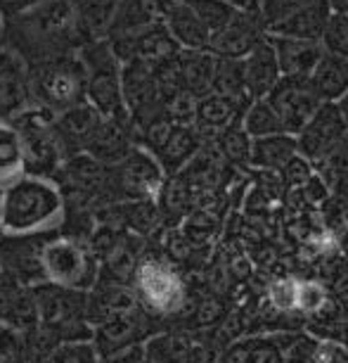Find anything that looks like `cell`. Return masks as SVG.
I'll use <instances>...</instances> for the list:
<instances>
[{"label":"cell","instance_id":"1","mask_svg":"<svg viewBox=\"0 0 348 363\" xmlns=\"http://www.w3.org/2000/svg\"><path fill=\"white\" fill-rule=\"evenodd\" d=\"M66 207L64 195L54 181L40 174L15 178L0 188V233L10 238L43 235L59 228Z\"/></svg>","mask_w":348,"mask_h":363},{"label":"cell","instance_id":"2","mask_svg":"<svg viewBox=\"0 0 348 363\" xmlns=\"http://www.w3.org/2000/svg\"><path fill=\"white\" fill-rule=\"evenodd\" d=\"M12 29L40 60L62 55V45H71L83 36L76 0H33L15 15Z\"/></svg>","mask_w":348,"mask_h":363},{"label":"cell","instance_id":"3","mask_svg":"<svg viewBox=\"0 0 348 363\" xmlns=\"http://www.w3.org/2000/svg\"><path fill=\"white\" fill-rule=\"evenodd\" d=\"M81 62L86 67V100L105 116L128 126L131 114L126 112L121 95V60L116 57L107 38L93 40L83 48Z\"/></svg>","mask_w":348,"mask_h":363},{"label":"cell","instance_id":"4","mask_svg":"<svg viewBox=\"0 0 348 363\" xmlns=\"http://www.w3.org/2000/svg\"><path fill=\"white\" fill-rule=\"evenodd\" d=\"M29 93L47 112H64L86 100V67L66 55L40 60L31 72Z\"/></svg>","mask_w":348,"mask_h":363},{"label":"cell","instance_id":"5","mask_svg":"<svg viewBox=\"0 0 348 363\" xmlns=\"http://www.w3.org/2000/svg\"><path fill=\"white\" fill-rule=\"evenodd\" d=\"M38 264L47 283L64 290L88 292L98 283V259L86 245L71 238L50 240L40 250Z\"/></svg>","mask_w":348,"mask_h":363},{"label":"cell","instance_id":"6","mask_svg":"<svg viewBox=\"0 0 348 363\" xmlns=\"http://www.w3.org/2000/svg\"><path fill=\"white\" fill-rule=\"evenodd\" d=\"M135 299L154 316H170L185 306V283L173 266L161 259H145L133 273Z\"/></svg>","mask_w":348,"mask_h":363},{"label":"cell","instance_id":"7","mask_svg":"<svg viewBox=\"0 0 348 363\" xmlns=\"http://www.w3.org/2000/svg\"><path fill=\"white\" fill-rule=\"evenodd\" d=\"M12 124L17 126L19 135H22L26 171L29 174L45 176V171L57 167L62 143L57 138V128H54V121L50 119L47 109L24 107L22 112L15 114Z\"/></svg>","mask_w":348,"mask_h":363},{"label":"cell","instance_id":"8","mask_svg":"<svg viewBox=\"0 0 348 363\" xmlns=\"http://www.w3.org/2000/svg\"><path fill=\"white\" fill-rule=\"evenodd\" d=\"M116 167L114 188L124 200H156L166 181L161 164L147 147L133 145Z\"/></svg>","mask_w":348,"mask_h":363},{"label":"cell","instance_id":"9","mask_svg":"<svg viewBox=\"0 0 348 363\" xmlns=\"http://www.w3.org/2000/svg\"><path fill=\"white\" fill-rule=\"evenodd\" d=\"M268 105L275 109L284 133L296 135L303 128L306 121L315 114V109L323 105L318 93L313 91L311 81L303 77H279V81L265 95Z\"/></svg>","mask_w":348,"mask_h":363},{"label":"cell","instance_id":"10","mask_svg":"<svg viewBox=\"0 0 348 363\" xmlns=\"http://www.w3.org/2000/svg\"><path fill=\"white\" fill-rule=\"evenodd\" d=\"M346 133L348 126L339 109V102H323L315 109V114L303 124L301 131L296 133L298 155L306 157L313 167H318Z\"/></svg>","mask_w":348,"mask_h":363},{"label":"cell","instance_id":"11","mask_svg":"<svg viewBox=\"0 0 348 363\" xmlns=\"http://www.w3.org/2000/svg\"><path fill=\"white\" fill-rule=\"evenodd\" d=\"M265 24L258 17V10H235L221 29L209 38V52L216 57L242 60L265 38Z\"/></svg>","mask_w":348,"mask_h":363},{"label":"cell","instance_id":"12","mask_svg":"<svg viewBox=\"0 0 348 363\" xmlns=\"http://www.w3.org/2000/svg\"><path fill=\"white\" fill-rule=\"evenodd\" d=\"M247 105H249L247 100L228 98V95L221 93H207L197 100L192 126L202 135L204 143H214L223 128H228L232 121L242 119V112Z\"/></svg>","mask_w":348,"mask_h":363},{"label":"cell","instance_id":"13","mask_svg":"<svg viewBox=\"0 0 348 363\" xmlns=\"http://www.w3.org/2000/svg\"><path fill=\"white\" fill-rule=\"evenodd\" d=\"M268 40L272 45V50H275L279 74H282V77L308 79L311 72L315 69L318 60L323 57V52H325L320 40L286 38V36H272V33H268Z\"/></svg>","mask_w":348,"mask_h":363},{"label":"cell","instance_id":"14","mask_svg":"<svg viewBox=\"0 0 348 363\" xmlns=\"http://www.w3.org/2000/svg\"><path fill=\"white\" fill-rule=\"evenodd\" d=\"M173 5L175 0H119L107 36H121V33H133L152 24H163Z\"/></svg>","mask_w":348,"mask_h":363},{"label":"cell","instance_id":"15","mask_svg":"<svg viewBox=\"0 0 348 363\" xmlns=\"http://www.w3.org/2000/svg\"><path fill=\"white\" fill-rule=\"evenodd\" d=\"M242 67H244L247 95L251 100L265 98V95L270 93V88L282 77V74H279L275 50H272V45L268 40V33H265V38L247 55V57H242Z\"/></svg>","mask_w":348,"mask_h":363},{"label":"cell","instance_id":"16","mask_svg":"<svg viewBox=\"0 0 348 363\" xmlns=\"http://www.w3.org/2000/svg\"><path fill=\"white\" fill-rule=\"evenodd\" d=\"M202 145H204L202 135L197 133V128L192 124H173L168 135L152 155L156 157V162L161 164L163 174L170 176L185 167V164L199 152Z\"/></svg>","mask_w":348,"mask_h":363},{"label":"cell","instance_id":"17","mask_svg":"<svg viewBox=\"0 0 348 363\" xmlns=\"http://www.w3.org/2000/svg\"><path fill=\"white\" fill-rule=\"evenodd\" d=\"M332 10L327 0H311L301 10H296L284 22L275 24L268 33L272 36H286V38H303V40H320L325 31V24L330 19Z\"/></svg>","mask_w":348,"mask_h":363},{"label":"cell","instance_id":"18","mask_svg":"<svg viewBox=\"0 0 348 363\" xmlns=\"http://www.w3.org/2000/svg\"><path fill=\"white\" fill-rule=\"evenodd\" d=\"M163 26H166V31L170 33V38L178 43L180 50H209L211 31L204 26L202 19L197 17L187 5L180 3V0H175L168 17L163 19Z\"/></svg>","mask_w":348,"mask_h":363},{"label":"cell","instance_id":"19","mask_svg":"<svg viewBox=\"0 0 348 363\" xmlns=\"http://www.w3.org/2000/svg\"><path fill=\"white\" fill-rule=\"evenodd\" d=\"M126 128L128 126L119 124V121L102 119L93 135L88 138L83 150L100 164H119L128 155V150L133 147L131 140H128Z\"/></svg>","mask_w":348,"mask_h":363},{"label":"cell","instance_id":"20","mask_svg":"<svg viewBox=\"0 0 348 363\" xmlns=\"http://www.w3.org/2000/svg\"><path fill=\"white\" fill-rule=\"evenodd\" d=\"M308 81L323 102H339L348 91V60L323 52Z\"/></svg>","mask_w":348,"mask_h":363},{"label":"cell","instance_id":"21","mask_svg":"<svg viewBox=\"0 0 348 363\" xmlns=\"http://www.w3.org/2000/svg\"><path fill=\"white\" fill-rule=\"evenodd\" d=\"M102 119H105V116H102L88 100L59 112V119H57V124H54V128H57V138L62 143V147H64V143H74L76 147H83Z\"/></svg>","mask_w":348,"mask_h":363},{"label":"cell","instance_id":"22","mask_svg":"<svg viewBox=\"0 0 348 363\" xmlns=\"http://www.w3.org/2000/svg\"><path fill=\"white\" fill-rule=\"evenodd\" d=\"M147 363H190L199 347L187 333H152L142 342Z\"/></svg>","mask_w":348,"mask_h":363},{"label":"cell","instance_id":"23","mask_svg":"<svg viewBox=\"0 0 348 363\" xmlns=\"http://www.w3.org/2000/svg\"><path fill=\"white\" fill-rule=\"evenodd\" d=\"M294 155H298L296 135L291 133L263 135V138H251L249 164L261 171H275V174H279V169Z\"/></svg>","mask_w":348,"mask_h":363},{"label":"cell","instance_id":"24","mask_svg":"<svg viewBox=\"0 0 348 363\" xmlns=\"http://www.w3.org/2000/svg\"><path fill=\"white\" fill-rule=\"evenodd\" d=\"M182 88L197 98L214 91L216 55L209 50H180L178 52Z\"/></svg>","mask_w":348,"mask_h":363},{"label":"cell","instance_id":"25","mask_svg":"<svg viewBox=\"0 0 348 363\" xmlns=\"http://www.w3.org/2000/svg\"><path fill=\"white\" fill-rule=\"evenodd\" d=\"M26 174L24 143L17 126L8 119H0V188Z\"/></svg>","mask_w":348,"mask_h":363},{"label":"cell","instance_id":"26","mask_svg":"<svg viewBox=\"0 0 348 363\" xmlns=\"http://www.w3.org/2000/svg\"><path fill=\"white\" fill-rule=\"evenodd\" d=\"M26 98H29V81L24 79L19 62L5 60L0 65V119L22 112L26 107Z\"/></svg>","mask_w":348,"mask_h":363},{"label":"cell","instance_id":"27","mask_svg":"<svg viewBox=\"0 0 348 363\" xmlns=\"http://www.w3.org/2000/svg\"><path fill=\"white\" fill-rule=\"evenodd\" d=\"M268 335L282 363H313L320 342V337H315L313 333L282 328V330H270Z\"/></svg>","mask_w":348,"mask_h":363},{"label":"cell","instance_id":"28","mask_svg":"<svg viewBox=\"0 0 348 363\" xmlns=\"http://www.w3.org/2000/svg\"><path fill=\"white\" fill-rule=\"evenodd\" d=\"M218 155L232 167H249L251 157V135L244 131L242 119L232 121L228 128H223L214 140Z\"/></svg>","mask_w":348,"mask_h":363},{"label":"cell","instance_id":"29","mask_svg":"<svg viewBox=\"0 0 348 363\" xmlns=\"http://www.w3.org/2000/svg\"><path fill=\"white\" fill-rule=\"evenodd\" d=\"M242 126L251 138H263V135L284 133L282 124H279L275 109L268 105L265 98L251 100L242 112Z\"/></svg>","mask_w":348,"mask_h":363},{"label":"cell","instance_id":"30","mask_svg":"<svg viewBox=\"0 0 348 363\" xmlns=\"http://www.w3.org/2000/svg\"><path fill=\"white\" fill-rule=\"evenodd\" d=\"M211 93H221V95H228V98H237V100L251 102V98L247 95V86H244L242 60L216 57L214 91H211Z\"/></svg>","mask_w":348,"mask_h":363},{"label":"cell","instance_id":"31","mask_svg":"<svg viewBox=\"0 0 348 363\" xmlns=\"http://www.w3.org/2000/svg\"><path fill=\"white\" fill-rule=\"evenodd\" d=\"M330 304H332L330 292H327L320 283H315V280H296L294 313H298V316L318 318Z\"/></svg>","mask_w":348,"mask_h":363},{"label":"cell","instance_id":"32","mask_svg":"<svg viewBox=\"0 0 348 363\" xmlns=\"http://www.w3.org/2000/svg\"><path fill=\"white\" fill-rule=\"evenodd\" d=\"M40 363H100L93 340H71L54 345Z\"/></svg>","mask_w":348,"mask_h":363},{"label":"cell","instance_id":"33","mask_svg":"<svg viewBox=\"0 0 348 363\" xmlns=\"http://www.w3.org/2000/svg\"><path fill=\"white\" fill-rule=\"evenodd\" d=\"M320 45L325 48V52L348 60V15L332 12L325 24L323 36H320Z\"/></svg>","mask_w":348,"mask_h":363},{"label":"cell","instance_id":"34","mask_svg":"<svg viewBox=\"0 0 348 363\" xmlns=\"http://www.w3.org/2000/svg\"><path fill=\"white\" fill-rule=\"evenodd\" d=\"M180 3L187 5V8L202 19L204 26H207L211 33L216 29H221V26L230 19L232 12H235V8L225 5L223 0H180Z\"/></svg>","mask_w":348,"mask_h":363},{"label":"cell","instance_id":"35","mask_svg":"<svg viewBox=\"0 0 348 363\" xmlns=\"http://www.w3.org/2000/svg\"><path fill=\"white\" fill-rule=\"evenodd\" d=\"M197 95H192L185 88H180L178 93H173L170 98L163 100V114L168 116L173 124H192L195 112H197Z\"/></svg>","mask_w":348,"mask_h":363},{"label":"cell","instance_id":"36","mask_svg":"<svg viewBox=\"0 0 348 363\" xmlns=\"http://www.w3.org/2000/svg\"><path fill=\"white\" fill-rule=\"evenodd\" d=\"M311 0H258V17L263 19L265 31L272 29L275 24L284 22L286 17H291L296 10H301Z\"/></svg>","mask_w":348,"mask_h":363},{"label":"cell","instance_id":"37","mask_svg":"<svg viewBox=\"0 0 348 363\" xmlns=\"http://www.w3.org/2000/svg\"><path fill=\"white\" fill-rule=\"evenodd\" d=\"M279 176H282V183L286 188H303L308 183V178L313 176V164L306 157L294 155L279 169Z\"/></svg>","mask_w":348,"mask_h":363},{"label":"cell","instance_id":"38","mask_svg":"<svg viewBox=\"0 0 348 363\" xmlns=\"http://www.w3.org/2000/svg\"><path fill=\"white\" fill-rule=\"evenodd\" d=\"M270 301L277 313H294L296 301V280L294 278H279L270 285Z\"/></svg>","mask_w":348,"mask_h":363},{"label":"cell","instance_id":"39","mask_svg":"<svg viewBox=\"0 0 348 363\" xmlns=\"http://www.w3.org/2000/svg\"><path fill=\"white\" fill-rule=\"evenodd\" d=\"M225 313V306L223 301L218 297H207L204 301H199V306H197L195 311V323L199 328H209V325H216L218 320L223 318Z\"/></svg>","mask_w":348,"mask_h":363},{"label":"cell","instance_id":"40","mask_svg":"<svg viewBox=\"0 0 348 363\" xmlns=\"http://www.w3.org/2000/svg\"><path fill=\"white\" fill-rule=\"evenodd\" d=\"M100 363H145V349L140 345H131L124 349H116L105 356H100Z\"/></svg>","mask_w":348,"mask_h":363},{"label":"cell","instance_id":"41","mask_svg":"<svg viewBox=\"0 0 348 363\" xmlns=\"http://www.w3.org/2000/svg\"><path fill=\"white\" fill-rule=\"evenodd\" d=\"M223 3L235 10H256L258 8V0H223Z\"/></svg>","mask_w":348,"mask_h":363},{"label":"cell","instance_id":"42","mask_svg":"<svg viewBox=\"0 0 348 363\" xmlns=\"http://www.w3.org/2000/svg\"><path fill=\"white\" fill-rule=\"evenodd\" d=\"M327 3H330L332 12H344V15H348V0H327Z\"/></svg>","mask_w":348,"mask_h":363},{"label":"cell","instance_id":"43","mask_svg":"<svg viewBox=\"0 0 348 363\" xmlns=\"http://www.w3.org/2000/svg\"><path fill=\"white\" fill-rule=\"evenodd\" d=\"M339 109H341V114H344V121H346V126H348V91L344 98L339 100Z\"/></svg>","mask_w":348,"mask_h":363},{"label":"cell","instance_id":"44","mask_svg":"<svg viewBox=\"0 0 348 363\" xmlns=\"http://www.w3.org/2000/svg\"><path fill=\"white\" fill-rule=\"evenodd\" d=\"M0 33H3V19H0Z\"/></svg>","mask_w":348,"mask_h":363},{"label":"cell","instance_id":"45","mask_svg":"<svg viewBox=\"0 0 348 363\" xmlns=\"http://www.w3.org/2000/svg\"><path fill=\"white\" fill-rule=\"evenodd\" d=\"M145 363H147V361H145Z\"/></svg>","mask_w":348,"mask_h":363}]
</instances>
